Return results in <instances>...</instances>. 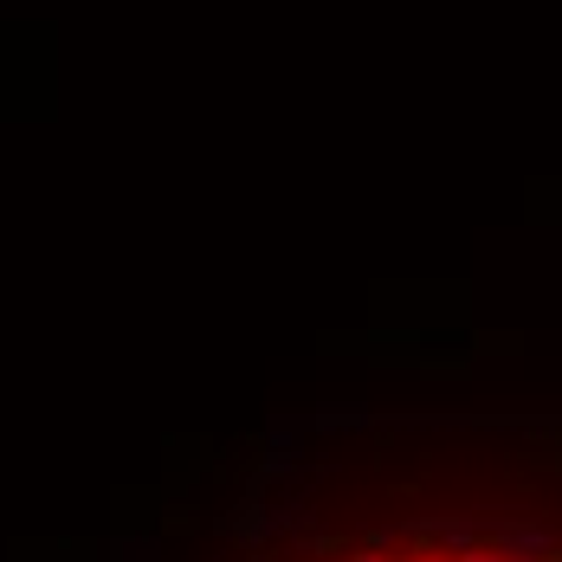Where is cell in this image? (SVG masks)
<instances>
[{
	"instance_id": "9c48e42d",
	"label": "cell",
	"mask_w": 562,
	"mask_h": 562,
	"mask_svg": "<svg viewBox=\"0 0 562 562\" xmlns=\"http://www.w3.org/2000/svg\"><path fill=\"white\" fill-rule=\"evenodd\" d=\"M401 562H452V557H440V550H420V557H401Z\"/></svg>"
},
{
	"instance_id": "ba28073f",
	"label": "cell",
	"mask_w": 562,
	"mask_h": 562,
	"mask_svg": "<svg viewBox=\"0 0 562 562\" xmlns=\"http://www.w3.org/2000/svg\"><path fill=\"white\" fill-rule=\"evenodd\" d=\"M342 562H394L389 550H356V557H342Z\"/></svg>"
},
{
	"instance_id": "8992f818",
	"label": "cell",
	"mask_w": 562,
	"mask_h": 562,
	"mask_svg": "<svg viewBox=\"0 0 562 562\" xmlns=\"http://www.w3.org/2000/svg\"><path fill=\"white\" fill-rule=\"evenodd\" d=\"M266 447H297V420H272L266 427Z\"/></svg>"
},
{
	"instance_id": "52a82bcc",
	"label": "cell",
	"mask_w": 562,
	"mask_h": 562,
	"mask_svg": "<svg viewBox=\"0 0 562 562\" xmlns=\"http://www.w3.org/2000/svg\"><path fill=\"white\" fill-rule=\"evenodd\" d=\"M452 562H510L498 543H479V550H465V557H452Z\"/></svg>"
},
{
	"instance_id": "6da1fadb",
	"label": "cell",
	"mask_w": 562,
	"mask_h": 562,
	"mask_svg": "<svg viewBox=\"0 0 562 562\" xmlns=\"http://www.w3.org/2000/svg\"><path fill=\"white\" fill-rule=\"evenodd\" d=\"M492 543H498L510 562H550L557 557V530H550V524H524V517L492 524Z\"/></svg>"
},
{
	"instance_id": "5b68a950",
	"label": "cell",
	"mask_w": 562,
	"mask_h": 562,
	"mask_svg": "<svg viewBox=\"0 0 562 562\" xmlns=\"http://www.w3.org/2000/svg\"><path fill=\"white\" fill-rule=\"evenodd\" d=\"M362 420H369L362 407H324V414H311V427H317V434H330V427H362Z\"/></svg>"
},
{
	"instance_id": "7a4b0ae2",
	"label": "cell",
	"mask_w": 562,
	"mask_h": 562,
	"mask_svg": "<svg viewBox=\"0 0 562 562\" xmlns=\"http://www.w3.org/2000/svg\"><path fill=\"white\" fill-rule=\"evenodd\" d=\"M221 530L233 537V543H246V550H252V543H266V537H284V517H279V505H259V498H252V505L233 510Z\"/></svg>"
},
{
	"instance_id": "3957f363",
	"label": "cell",
	"mask_w": 562,
	"mask_h": 562,
	"mask_svg": "<svg viewBox=\"0 0 562 562\" xmlns=\"http://www.w3.org/2000/svg\"><path fill=\"white\" fill-rule=\"evenodd\" d=\"M440 543H447L452 557H465V550H479V543H492V524H479V517H434L427 524Z\"/></svg>"
},
{
	"instance_id": "277c9868",
	"label": "cell",
	"mask_w": 562,
	"mask_h": 562,
	"mask_svg": "<svg viewBox=\"0 0 562 562\" xmlns=\"http://www.w3.org/2000/svg\"><path fill=\"white\" fill-rule=\"evenodd\" d=\"M272 479H297V447H266V459H259V485H272Z\"/></svg>"
}]
</instances>
